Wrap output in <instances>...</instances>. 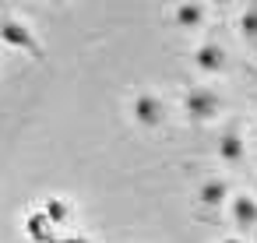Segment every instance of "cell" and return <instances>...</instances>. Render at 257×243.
I'll return each mask as SVG.
<instances>
[{
  "label": "cell",
  "instance_id": "1",
  "mask_svg": "<svg viewBox=\"0 0 257 243\" xmlns=\"http://www.w3.org/2000/svg\"><path fill=\"white\" fill-rule=\"evenodd\" d=\"M183 113L194 120V124H204V120H215L222 113V95L208 85H194L183 92Z\"/></svg>",
  "mask_w": 257,
  "mask_h": 243
},
{
  "label": "cell",
  "instance_id": "2",
  "mask_svg": "<svg viewBox=\"0 0 257 243\" xmlns=\"http://www.w3.org/2000/svg\"><path fill=\"white\" fill-rule=\"evenodd\" d=\"M0 43L11 46V50H25V53H32V57L43 53L36 32H32L25 22H18V18H0Z\"/></svg>",
  "mask_w": 257,
  "mask_h": 243
},
{
  "label": "cell",
  "instance_id": "3",
  "mask_svg": "<svg viewBox=\"0 0 257 243\" xmlns=\"http://www.w3.org/2000/svg\"><path fill=\"white\" fill-rule=\"evenodd\" d=\"M131 109H134V120H138L141 127H159V124L166 120V102H162L155 92H138Z\"/></svg>",
  "mask_w": 257,
  "mask_h": 243
},
{
  "label": "cell",
  "instance_id": "4",
  "mask_svg": "<svg viewBox=\"0 0 257 243\" xmlns=\"http://www.w3.org/2000/svg\"><path fill=\"white\" fill-rule=\"evenodd\" d=\"M194 64H197V71H204V74H222L225 64H229V57H225V50H222L218 43H201V46L194 50Z\"/></svg>",
  "mask_w": 257,
  "mask_h": 243
},
{
  "label": "cell",
  "instance_id": "5",
  "mask_svg": "<svg viewBox=\"0 0 257 243\" xmlns=\"http://www.w3.org/2000/svg\"><path fill=\"white\" fill-rule=\"evenodd\" d=\"M25 232H29L32 243H57V239H60V236H57V225L43 215V208H39V211H29V218H25Z\"/></svg>",
  "mask_w": 257,
  "mask_h": 243
},
{
  "label": "cell",
  "instance_id": "6",
  "mask_svg": "<svg viewBox=\"0 0 257 243\" xmlns=\"http://www.w3.org/2000/svg\"><path fill=\"white\" fill-rule=\"evenodd\" d=\"M229 211H232V222H236L239 229H253V225H257V201H253L250 194H232Z\"/></svg>",
  "mask_w": 257,
  "mask_h": 243
},
{
  "label": "cell",
  "instance_id": "7",
  "mask_svg": "<svg viewBox=\"0 0 257 243\" xmlns=\"http://www.w3.org/2000/svg\"><path fill=\"white\" fill-rule=\"evenodd\" d=\"M225 194H229L225 180H204V183L197 187V201H201V204H208V208L222 204V201H225Z\"/></svg>",
  "mask_w": 257,
  "mask_h": 243
},
{
  "label": "cell",
  "instance_id": "8",
  "mask_svg": "<svg viewBox=\"0 0 257 243\" xmlns=\"http://www.w3.org/2000/svg\"><path fill=\"white\" fill-rule=\"evenodd\" d=\"M173 18L180 29H197L204 22V8L201 4H180V8H173Z\"/></svg>",
  "mask_w": 257,
  "mask_h": 243
},
{
  "label": "cell",
  "instance_id": "9",
  "mask_svg": "<svg viewBox=\"0 0 257 243\" xmlns=\"http://www.w3.org/2000/svg\"><path fill=\"white\" fill-rule=\"evenodd\" d=\"M243 152H246V145H243V138H239L236 131L222 134V141H218V155H222L225 162H239V159H243Z\"/></svg>",
  "mask_w": 257,
  "mask_h": 243
},
{
  "label": "cell",
  "instance_id": "10",
  "mask_svg": "<svg viewBox=\"0 0 257 243\" xmlns=\"http://www.w3.org/2000/svg\"><path fill=\"white\" fill-rule=\"evenodd\" d=\"M43 215H46L53 225H64V222L71 218V204H67L64 197H46V201H43Z\"/></svg>",
  "mask_w": 257,
  "mask_h": 243
},
{
  "label": "cell",
  "instance_id": "11",
  "mask_svg": "<svg viewBox=\"0 0 257 243\" xmlns=\"http://www.w3.org/2000/svg\"><path fill=\"white\" fill-rule=\"evenodd\" d=\"M239 32H243V39L257 43V4H246L239 11Z\"/></svg>",
  "mask_w": 257,
  "mask_h": 243
},
{
  "label": "cell",
  "instance_id": "12",
  "mask_svg": "<svg viewBox=\"0 0 257 243\" xmlns=\"http://www.w3.org/2000/svg\"><path fill=\"white\" fill-rule=\"evenodd\" d=\"M57 243H88V239H85V236H60Z\"/></svg>",
  "mask_w": 257,
  "mask_h": 243
},
{
  "label": "cell",
  "instance_id": "13",
  "mask_svg": "<svg viewBox=\"0 0 257 243\" xmlns=\"http://www.w3.org/2000/svg\"><path fill=\"white\" fill-rule=\"evenodd\" d=\"M222 243H243V239H236V236H229V239H222Z\"/></svg>",
  "mask_w": 257,
  "mask_h": 243
},
{
  "label": "cell",
  "instance_id": "14",
  "mask_svg": "<svg viewBox=\"0 0 257 243\" xmlns=\"http://www.w3.org/2000/svg\"><path fill=\"white\" fill-rule=\"evenodd\" d=\"M253 197H257V180H253Z\"/></svg>",
  "mask_w": 257,
  "mask_h": 243
}]
</instances>
